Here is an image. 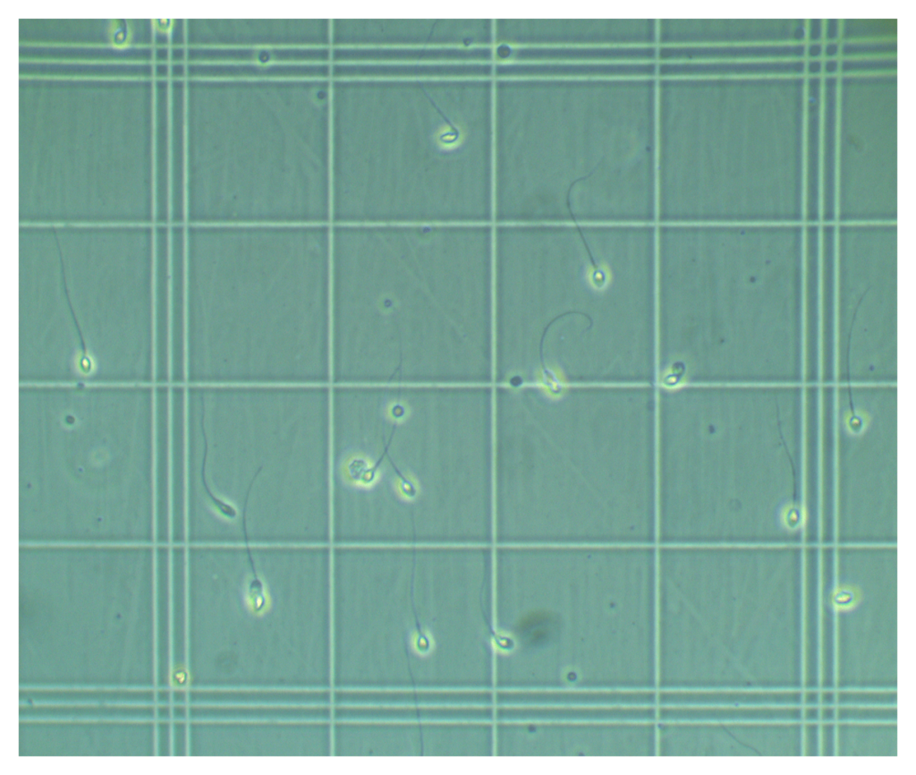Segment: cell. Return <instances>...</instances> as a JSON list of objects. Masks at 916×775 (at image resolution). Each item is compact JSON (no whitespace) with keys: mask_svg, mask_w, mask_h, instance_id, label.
Returning <instances> with one entry per match:
<instances>
[{"mask_svg":"<svg viewBox=\"0 0 916 775\" xmlns=\"http://www.w3.org/2000/svg\"><path fill=\"white\" fill-rule=\"evenodd\" d=\"M361 452H354L342 460L339 470L343 482L348 487L360 490H371L381 479V463Z\"/></svg>","mask_w":916,"mask_h":775,"instance_id":"obj_1","label":"cell"},{"mask_svg":"<svg viewBox=\"0 0 916 775\" xmlns=\"http://www.w3.org/2000/svg\"><path fill=\"white\" fill-rule=\"evenodd\" d=\"M256 477H257V474L255 475L251 484H250L248 494H246L244 510H243V531H244L245 547L252 572L251 577H250L249 581L245 585L244 597L246 608H248L250 613L256 615V616H261V615L267 613L269 606H271V597H269L267 587H266L264 582L259 577L257 571H256L254 559H252L251 549H250L249 545L248 528H246V511H248L249 494L251 492Z\"/></svg>","mask_w":916,"mask_h":775,"instance_id":"obj_2","label":"cell"},{"mask_svg":"<svg viewBox=\"0 0 916 775\" xmlns=\"http://www.w3.org/2000/svg\"><path fill=\"white\" fill-rule=\"evenodd\" d=\"M392 465L396 472L395 489L398 496L404 501H415L420 492L418 481L412 475L399 471L394 464Z\"/></svg>","mask_w":916,"mask_h":775,"instance_id":"obj_5","label":"cell"},{"mask_svg":"<svg viewBox=\"0 0 916 775\" xmlns=\"http://www.w3.org/2000/svg\"><path fill=\"white\" fill-rule=\"evenodd\" d=\"M410 415V410L408 405L403 403L401 401H391L386 408V415L389 420L401 424L408 419Z\"/></svg>","mask_w":916,"mask_h":775,"instance_id":"obj_6","label":"cell"},{"mask_svg":"<svg viewBox=\"0 0 916 775\" xmlns=\"http://www.w3.org/2000/svg\"><path fill=\"white\" fill-rule=\"evenodd\" d=\"M537 384L539 390L552 398L561 397L565 390L564 380L562 379L561 372L552 368L542 369L539 374Z\"/></svg>","mask_w":916,"mask_h":775,"instance_id":"obj_3","label":"cell"},{"mask_svg":"<svg viewBox=\"0 0 916 775\" xmlns=\"http://www.w3.org/2000/svg\"><path fill=\"white\" fill-rule=\"evenodd\" d=\"M203 418H204V414L202 415V429L203 438H204V442H205L204 458H203L202 470V484L203 485H204L206 492H207V495L208 497L209 498V501H212V506L213 508H215V511L218 512V513L221 515V517L224 518V520H231V521L235 520L236 517H238V511H236V508L234 506H233L232 504H228V502L223 501L221 500V499L216 497L215 495H213L212 492L209 491L208 485L206 484L204 469H205L206 456H207V440H206L204 427H203Z\"/></svg>","mask_w":916,"mask_h":775,"instance_id":"obj_4","label":"cell"}]
</instances>
